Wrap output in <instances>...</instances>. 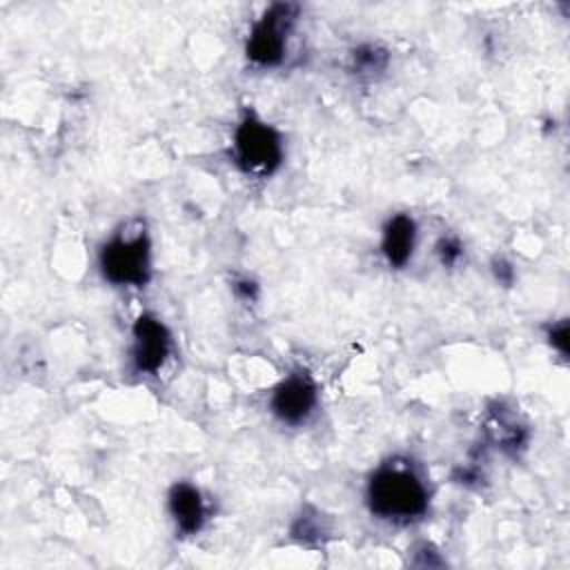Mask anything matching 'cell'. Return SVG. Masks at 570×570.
<instances>
[{
  "mask_svg": "<svg viewBox=\"0 0 570 570\" xmlns=\"http://www.w3.org/2000/svg\"><path fill=\"white\" fill-rule=\"evenodd\" d=\"M365 503L381 521L412 523L428 512L430 490L412 461L394 456L370 474Z\"/></svg>",
  "mask_w": 570,
  "mask_h": 570,
  "instance_id": "6da1fadb",
  "label": "cell"
},
{
  "mask_svg": "<svg viewBox=\"0 0 570 570\" xmlns=\"http://www.w3.org/2000/svg\"><path fill=\"white\" fill-rule=\"evenodd\" d=\"M98 267L116 287H145L151 278V238L142 218L122 223L100 247Z\"/></svg>",
  "mask_w": 570,
  "mask_h": 570,
  "instance_id": "7a4b0ae2",
  "label": "cell"
},
{
  "mask_svg": "<svg viewBox=\"0 0 570 570\" xmlns=\"http://www.w3.org/2000/svg\"><path fill=\"white\" fill-rule=\"evenodd\" d=\"M232 156L243 174L252 178H267L283 165V138L278 129L247 109L234 129Z\"/></svg>",
  "mask_w": 570,
  "mask_h": 570,
  "instance_id": "3957f363",
  "label": "cell"
},
{
  "mask_svg": "<svg viewBox=\"0 0 570 570\" xmlns=\"http://www.w3.org/2000/svg\"><path fill=\"white\" fill-rule=\"evenodd\" d=\"M301 4L274 2L252 24L245 40V56L252 65L269 69L278 67L287 56L289 36L298 22Z\"/></svg>",
  "mask_w": 570,
  "mask_h": 570,
  "instance_id": "277c9868",
  "label": "cell"
},
{
  "mask_svg": "<svg viewBox=\"0 0 570 570\" xmlns=\"http://www.w3.org/2000/svg\"><path fill=\"white\" fill-rule=\"evenodd\" d=\"M171 332L151 312H142L131 325V363L138 374H158L171 356Z\"/></svg>",
  "mask_w": 570,
  "mask_h": 570,
  "instance_id": "5b68a950",
  "label": "cell"
},
{
  "mask_svg": "<svg viewBox=\"0 0 570 570\" xmlns=\"http://www.w3.org/2000/svg\"><path fill=\"white\" fill-rule=\"evenodd\" d=\"M318 405V390L305 370L287 374L269 394L272 414L285 425H303Z\"/></svg>",
  "mask_w": 570,
  "mask_h": 570,
  "instance_id": "8992f818",
  "label": "cell"
},
{
  "mask_svg": "<svg viewBox=\"0 0 570 570\" xmlns=\"http://www.w3.org/2000/svg\"><path fill=\"white\" fill-rule=\"evenodd\" d=\"M167 508H169L176 530L183 537L196 534L205 525V519H207L205 499H203L200 490L189 481H178L169 488Z\"/></svg>",
  "mask_w": 570,
  "mask_h": 570,
  "instance_id": "52a82bcc",
  "label": "cell"
},
{
  "mask_svg": "<svg viewBox=\"0 0 570 570\" xmlns=\"http://www.w3.org/2000/svg\"><path fill=\"white\" fill-rule=\"evenodd\" d=\"M416 247V223L410 214H394L385 220L381 234V254L394 269L405 267L412 261Z\"/></svg>",
  "mask_w": 570,
  "mask_h": 570,
  "instance_id": "ba28073f",
  "label": "cell"
},
{
  "mask_svg": "<svg viewBox=\"0 0 570 570\" xmlns=\"http://www.w3.org/2000/svg\"><path fill=\"white\" fill-rule=\"evenodd\" d=\"M485 434L505 454H517L528 443V428L512 410L503 407L501 403L488 412Z\"/></svg>",
  "mask_w": 570,
  "mask_h": 570,
  "instance_id": "9c48e42d",
  "label": "cell"
},
{
  "mask_svg": "<svg viewBox=\"0 0 570 570\" xmlns=\"http://www.w3.org/2000/svg\"><path fill=\"white\" fill-rule=\"evenodd\" d=\"M390 65V53L376 42H363L350 53V71L358 78H379Z\"/></svg>",
  "mask_w": 570,
  "mask_h": 570,
  "instance_id": "30bf717a",
  "label": "cell"
},
{
  "mask_svg": "<svg viewBox=\"0 0 570 570\" xmlns=\"http://www.w3.org/2000/svg\"><path fill=\"white\" fill-rule=\"evenodd\" d=\"M434 252L443 267H456L465 258L463 243L456 236H441L434 245Z\"/></svg>",
  "mask_w": 570,
  "mask_h": 570,
  "instance_id": "8fae6325",
  "label": "cell"
},
{
  "mask_svg": "<svg viewBox=\"0 0 570 570\" xmlns=\"http://www.w3.org/2000/svg\"><path fill=\"white\" fill-rule=\"evenodd\" d=\"M325 532H327V528L323 525L318 512H312V514L303 512V514L294 521V525H292V534H294L296 539H301V541L321 539Z\"/></svg>",
  "mask_w": 570,
  "mask_h": 570,
  "instance_id": "7c38bea8",
  "label": "cell"
},
{
  "mask_svg": "<svg viewBox=\"0 0 570 570\" xmlns=\"http://www.w3.org/2000/svg\"><path fill=\"white\" fill-rule=\"evenodd\" d=\"M548 343L561 354L568 356V318H561L559 323L548 327Z\"/></svg>",
  "mask_w": 570,
  "mask_h": 570,
  "instance_id": "4fadbf2b",
  "label": "cell"
},
{
  "mask_svg": "<svg viewBox=\"0 0 570 570\" xmlns=\"http://www.w3.org/2000/svg\"><path fill=\"white\" fill-rule=\"evenodd\" d=\"M492 274L497 278V283H501L503 287H510L514 283V267L510 261H505L503 256H494L492 258Z\"/></svg>",
  "mask_w": 570,
  "mask_h": 570,
  "instance_id": "5bb4252c",
  "label": "cell"
},
{
  "mask_svg": "<svg viewBox=\"0 0 570 570\" xmlns=\"http://www.w3.org/2000/svg\"><path fill=\"white\" fill-rule=\"evenodd\" d=\"M234 292H236V296H240L243 301H256V296H258V285H256L254 281H249V278H238V281H234Z\"/></svg>",
  "mask_w": 570,
  "mask_h": 570,
  "instance_id": "9a60e30c",
  "label": "cell"
}]
</instances>
